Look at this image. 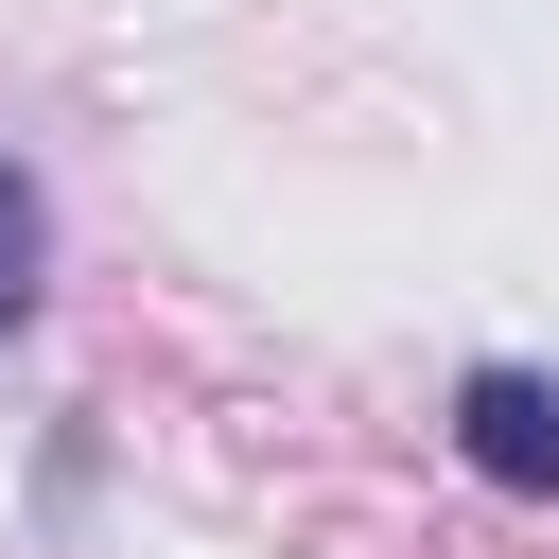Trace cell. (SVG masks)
<instances>
[{
  "instance_id": "cell-2",
  "label": "cell",
  "mask_w": 559,
  "mask_h": 559,
  "mask_svg": "<svg viewBox=\"0 0 559 559\" xmlns=\"http://www.w3.org/2000/svg\"><path fill=\"white\" fill-rule=\"evenodd\" d=\"M35 280H52V210H35V175L0 157V332L35 314Z\"/></svg>"
},
{
  "instance_id": "cell-1",
  "label": "cell",
  "mask_w": 559,
  "mask_h": 559,
  "mask_svg": "<svg viewBox=\"0 0 559 559\" xmlns=\"http://www.w3.org/2000/svg\"><path fill=\"white\" fill-rule=\"evenodd\" d=\"M454 454L489 489H559V367H472L454 384Z\"/></svg>"
}]
</instances>
